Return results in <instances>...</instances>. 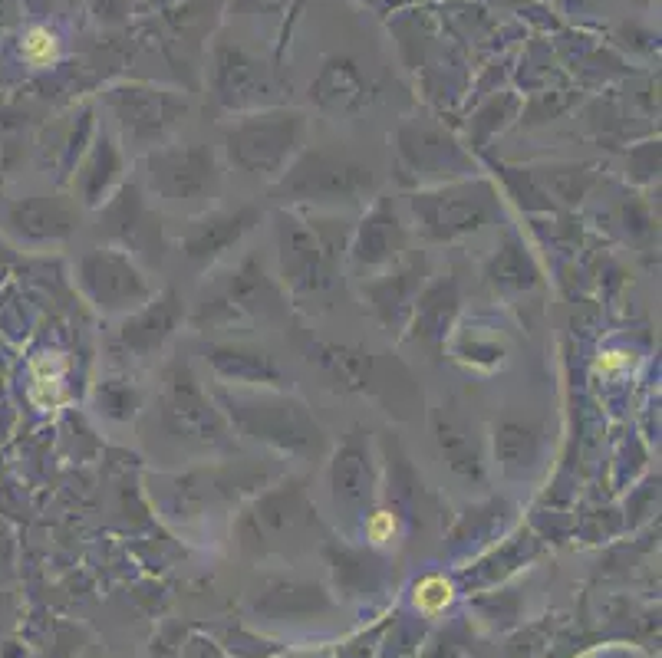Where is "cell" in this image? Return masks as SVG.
Returning a JSON list of instances; mask_svg holds the SVG:
<instances>
[{"mask_svg":"<svg viewBox=\"0 0 662 658\" xmlns=\"http://www.w3.org/2000/svg\"><path fill=\"white\" fill-rule=\"evenodd\" d=\"M455 599V589L448 580L442 576H429V580H422L415 586V606H419L425 616H439L445 606H452Z\"/></svg>","mask_w":662,"mask_h":658,"instance_id":"obj_1","label":"cell"},{"mask_svg":"<svg viewBox=\"0 0 662 658\" xmlns=\"http://www.w3.org/2000/svg\"><path fill=\"white\" fill-rule=\"evenodd\" d=\"M24 56H27L30 63H37V66L56 60V40H53V33L43 30V27L30 30L27 40H24Z\"/></svg>","mask_w":662,"mask_h":658,"instance_id":"obj_2","label":"cell"},{"mask_svg":"<svg viewBox=\"0 0 662 658\" xmlns=\"http://www.w3.org/2000/svg\"><path fill=\"white\" fill-rule=\"evenodd\" d=\"M396 517L389 514V510H383V514H376L373 520H369V527H366V533H369V540L373 543H389L392 537H396Z\"/></svg>","mask_w":662,"mask_h":658,"instance_id":"obj_3","label":"cell"}]
</instances>
